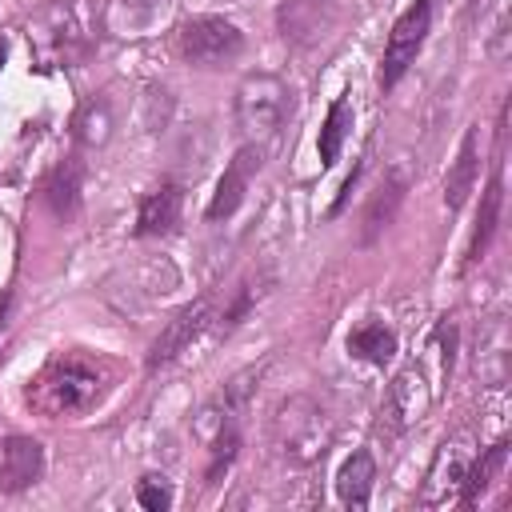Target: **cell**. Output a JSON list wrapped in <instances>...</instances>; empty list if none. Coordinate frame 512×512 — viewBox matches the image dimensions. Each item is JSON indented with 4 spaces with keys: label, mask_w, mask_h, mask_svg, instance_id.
Returning a JSON list of instances; mask_svg holds the SVG:
<instances>
[{
    "label": "cell",
    "mask_w": 512,
    "mask_h": 512,
    "mask_svg": "<svg viewBox=\"0 0 512 512\" xmlns=\"http://www.w3.org/2000/svg\"><path fill=\"white\" fill-rule=\"evenodd\" d=\"M260 160H264V152H260V144H244L236 156H232V164L224 168V176H220V184H216V192H212V200H208V220H228L240 204H244V192H248V180H252V172H260Z\"/></svg>",
    "instance_id": "8fae6325"
},
{
    "label": "cell",
    "mask_w": 512,
    "mask_h": 512,
    "mask_svg": "<svg viewBox=\"0 0 512 512\" xmlns=\"http://www.w3.org/2000/svg\"><path fill=\"white\" fill-rule=\"evenodd\" d=\"M80 184H84V164H80L76 156L60 160V164L44 176L40 196H44V204H48V212H52L56 220H72V216H76V208H80Z\"/></svg>",
    "instance_id": "9a60e30c"
},
{
    "label": "cell",
    "mask_w": 512,
    "mask_h": 512,
    "mask_svg": "<svg viewBox=\"0 0 512 512\" xmlns=\"http://www.w3.org/2000/svg\"><path fill=\"white\" fill-rule=\"evenodd\" d=\"M4 312H8V296H0V328H4Z\"/></svg>",
    "instance_id": "4316f807"
},
{
    "label": "cell",
    "mask_w": 512,
    "mask_h": 512,
    "mask_svg": "<svg viewBox=\"0 0 512 512\" xmlns=\"http://www.w3.org/2000/svg\"><path fill=\"white\" fill-rule=\"evenodd\" d=\"M504 460H508V440H496L492 448H484L480 456H472V464H468V476H464V484H460L456 500H460L464 508L480 504V496H484V492L492 488V480L500 476Z\"/></svg>",
    "instance_id": "d6986e66"
},
{
    "label": "cell",
    "mask_w": 512,
    "mask_h": 512,
    "mask_svg": "<svg viewBox=\"0 0 512 512\" xmlns=\"http://www.w3.org/2000/svg\"><path fill=\"white\" fill-rule=\"evenodd\" d=\"M136 504L148 508V512L172 508V484H168V476H160V472L140 476V484H136Z\"/></svg>",
    "instance_id": "603a6c76"
},
{
    "label": "cell",
    "mask_w": 512,
    "mask_h": 512,
    "mask_svg": "<svg viewBox=\"0 0 512 512\" xmlns=\"http://www.w3.org/2000/svg\"><path fill=\"white\" fill-rule=\"evenodd\" d=\"M44 472V448L32 436H8L0 448V492H24Z\"/></svg>",
    "instance_id": "7c38bea8"
},
{
    "label": "cell",
    "mask_w": 512,
    "mask_h": 512,
    "mask_svg": "<svg viewBox=\"0 0 512 512\" xmlns=\"http://www.w3.org/2000/svg\"><path fill=\"white\" fill-rule=\"evenodd\" d=\"M488 52H492L496 60L508 52V12H500V16H496V32H492V44H488Z\"/></svg>",
    "instance_id": "d4e9b609"
},
{
    "label": "cell",
    "mask_w": 512,
    "mask_h": 512,
    "mask_svg": "<svg viewBox=\"0 0 512 512\" xmlns=\"http://www.w3.org/2000/svg\"><path fill=\"white\" fill-rule=\"evenodd\" d=\"M292 112V88L276 72H252L236 88V128L248 144H260L284 128Z\"/></svg>",
    "instance_id": "277c9868"
},
{
    "label": "cell",
    "mask_w": 512,
    "mask_h": 512,
    "mask_svg": "<svg viewBox=\"0 0 512 512\" xmlns=\"http://www.w3.org/2000/svg\"><path fill=\"white\" fill-rule=\"evenodd\" d=\"M176 52L196 68H220L244 52V32L224 16H188L176 28Z\"/></svg>",
    "instance_id": "5b68a950"
},
{
    "label": "cell",
    "mask_w": 512,
    "mask_h": 512,
    "mask_svg": "<svg viewBox=\"0 0 512 512\" xmlns=\"http://www.w3.org/2000/svg\"><path fill=\"white\" fill-rule=\"evenodd\" d=\"M216 320V312H212V296H200V300H192V304H184L168 324H164V332L152 340V352H148V368L156 372V368H164V364H172L180 352H188L192 344H196V336L208 328Z\"/></svg>",
    "instance_id": "ba28073f"
},
{
    "label": "cell",
    "mask_w": 512,
    "mask_h": 512,
    "mask_svg": "<svg viewBox=\"0 0 512 512\" xmlns=\"http://www.w3.org/2000/svg\"><path fill=\"white\" fill-rule=\"evenodd\" d=\"M428 388L420 368H404L396 372V380L388 384V396L380 404V432H388V440H396L400 432H408L424 412H428Z\"/></svg>",
    "instance_id": "9c48e42d"
},
{
    "label": "cell",
    "mask_w": 512,
    "mask_h": 512,
    "mask_svg": "<svg viewBox=\"0 0 512 512\" xmlns=\"http://www.w3.org/2000/svg\"><path fill=\"white\" fill-rule=\"evenodd\" d=\"M372 484H376V460H372V452L360 448V452H352V456L340 464L336 496H340V504H348V508H368Z\"/></svg>",
    "instance_id": "ac0fdd59"
},
{
    "label": "cell",
    "mask_w": 512,
    "mask_h": 512,
    "mask_svg": "<svg viewBox=\"0 0 512 512\" xmlns=\"http://www.w3.org/2000/svg\"><path fill=\"white\" fill-rule=\"evenodd\" d=\"M464 8H468V16L476 20V16H480V12L488 8V0H464Z\"/></svg>",
    "instance_id": "484cf974"
},
{
    "label": "cell",
    "mask_w": 512,
    "mask_h": 512,
    "mask_svg": "<svg viewBox=\"0 0 512 512\" xmlns=\"http://www.w3.org/2000/svg\"><path fill=\"white\" fill-rule=\"evenodd\" d=\"M180 208H184V192H180V184H172V180L156 184V188L140 200L136 232H140V236H168V232L180 224Z\"/></svg>",
    "instance_id": "5bb4252c"
},
{
    "label": "cell",
    "mask_w": 512,
    "mask_h": 512,
    "mask_svg": "<svg viewBox=\"0 0 512 512\" xmlns=\"http://www.w3.org/2000/svg\"><path fill=\"white\" fill-rule=\"evenodd\" d=\"M332 436H336L332 412L308 392L284 396L272 408L268 444H272L276 460H284L292 468H312L316 460H324V452L332 448Z\"/></svg>",
    "instance_id": "7a4b0ae2"
},
{
    "label": "cell",
    "mask_w": 512,
    "mask_h": 512,
    "mask_svg": "<svg viewBox=\"0 0 512 512\" xmlns=\"http://www.w3.org/2000/svg\"><path fill=\"white\" fill-rule=\"evenodd\" d=\"M428 28H432V0H412L396 16L388 44H384V60H380V88H392L416 64V56L428 40Z\"/></svg>",
    "instance_id": "8992f818"
},
{
    "label": "cell",
    "mask_w": 512,
    "mask_h": 512,
    "mask_svg": "<svg viewBox=\"0 0 512 512\" xmlns=\"http://www.w3.org/2000/svg\"><path fill=\"white\" fill-rule=\"evenodd\" d=\"M348 128H352V100H348V96H336L332 108H328V116H324L320 140H316L324 168L336 164V156H340V148H344V140H348Z\"/></svg>",
    "instance_id": "44dd1931"
},
{
    "label": "cell",
    "mask_w": 512,
    "mask_h": 512,
    "mask_svg": "<svg viewBox=\"0 0 512 512\" xmlns=\"http://www.w3.org/2000/svg\"><path fill=\"white\" fill-rule=\"evenodd\" d=\"M100 392H104V368L100 364H92L84 356H60L40 372L28 400L48 416H72V412L92 408L100 400Z\"/></svg>",
    "instance_id": "3957f363"
},
{
    "label": "cell",
    "mask_w": 512,
    "mask_h": 512,
    "mask_svg": "<svg viewBox=\"0 0 512 512\" xmlns=\"http://www.w3.org/2000/svg\"><path fill=\"white\" fill-rule=\"evenodd\" d=\"M476 176H480V128L472 124L464 132L460 148H456V160H452L448 176H444V208L448 212H460L464 208V200L476 188Z\"/></svg>",
    "instance_id": "4fadbf2b"
},
{
    "label": "cell",
    "mask_w": 512,
    "mask_h": 512,
    "mask_svg": "<svg viewBox=\"0 0 512 512\" xmlns=\"http://www.w3.org/2000/svg\"><path fill=\"white\" fill-rule=\"evenodd\" d=\"M404 192H408V176H404L400 168H392V172L376 184V192L368 196V204H364V240H376V236L396 220V212H400V204H404Z\"/></svg>",
    "instance_id": "2e32d148"
},
{
    "label": "cell",
    "mask_w": 512,
    "mask_h": 512,
    "mask_svg": "<svg viewBox=\"0 0 512 512\" xmlns=\"http://www.w3.org/2000/svg\"><path fill=\"white\" fill-rule=\"evenodd\" d=\"M4 56H8V40L0 36V64H4Z\"/></svg>",
    "instance_id": "83f0119b"
},
{
    "label": "cell",
    "mask_w": 512,
    "mask_h": 512,
    "mask_svg": "<svg viewBox=\"0 0 512 512\" xmlns=\"http://www.w3.org/2000/svg\"><path fill=\"white\" fill-rule=\"evenodd\" d=\"M260 292H264V288H260V280H244V284L236 288L232 304H228V308H224V316H220V332H232V328L248 316V308L260 300Z\"/></svg>",
    "instance_id": "cb8c5ba5"
},
{
    "label": "cell",
    "mask_w": 512,
    "mask_h": 512,
    "mask_svg": "<svg viewBox=\"0 0 512 512\" xmlns=\"http://www.w3.org/2000/svg\"><path fill=\"white\" fill-rule=\"evenodd\" d=\"M472 456H476V444H472L468 432L448 436V440L436 448V456H432V468H428L424 488H420V504L436 508V504L456 500V492H460V484H464V476H468Z\"/></svg>",
    "instance_id": "52a82bcc"
},
{
    "label": "cell",
    "mask_w": 512,
    "mask_h": 512,
    "mask_svg": "<svg viewBox=\"0 0 512 512\" xmlns=\"http://www.w3.org/2000/svg\"><path fill=\"white\" fill-rule=\"evenodd\" d=\"M332 0H280L276 8V28L288 44L304 48V44H316L328 28H332Z\"/></svg>",
    "instance_id": "30bf717a"
},
{
    "label": "cell",
    "mask_w": 512,
    "mask_h": 512,
    "mask_svg": "<svg viewBox=\"0 0 512 512\" xmlns=\"http://www.w3.org/2000/svg\"><path fill=\"white\" fill-rule=\"evenodd\" d=\"M28 44L40 68H68L96 44V8L88 0H48L28 16Z\"/></svg>",
    "instance_id": "6da1fadb"
},
{
    "label": "cell",
    "mask_w": 512,
    "mask_h": 512,
    "mask_svg": "<svg viewBox=\"0 0 512 512\" xmlns=\"http://www.w3.org/2000/svg\"><path fill=\"white\" fill-rule=\"evenodd\" d=\"M500 208H504V172H500V160L492 168V180L480 196V212H476V228H472V240H468V264L484 260L496 228H500Z\"/></svg>",
    "instance_id": "e0dca14e"
},
{
    "label": "cell",
    "mask_w": 512,
    "mask_h": 512,
    "mask_svg": "<svg viewBox=\"0 0 512 512\" xmlns=\"http://www.w3.org/2000/svg\"><path fill=\"white\" fill-rule=\"evenodd\" d=\"M348 352L368 360V364H388L392 352H396V332L388 324H380V320H368L348 336Z\"/></svg>",
    "instance_id": "ffe728a7"
},
{
    "label": "cell",
    "mask_w": 512,
    "mask_h": 512,
    "mask_svg": "<svg viewBox=\"0 0 512 512\" xmlns=\"http://www.w3.org/2000/svg\"><path fill=\"white\" fill-rule=\"evenodd\" d=\"M108 132H112V112H108V104H104V100H88V104L80 108V116H76V136H80L84 144H104Z\"/></svg>",
    "instance_id": "7402d4cb"
}]
</instances>
